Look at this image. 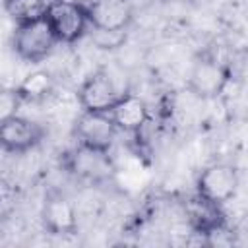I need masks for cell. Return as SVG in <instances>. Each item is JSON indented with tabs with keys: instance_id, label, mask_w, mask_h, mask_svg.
<instances>
[{
	"instance_id": "obj_10",
	"label": "cell",
	"mask_w": 248,
	"mask_h": 248,
	"mask_svg": "<svg viewBox=\"0 0 248 248\" xmlns=\"http://www.w3.org/2000/svg\"><path fill=\"white\" fill-rule=\"evenodd\" d=\"M41 221L48 234L52 236H70L78 231V211L76 205L58 192H52L45 198L41 209Z\"/></svg>"
},
{
	"instance_id": "obj_7",
	"label": "cell",
	"mask_w": 248,
	"mask_h": 248,
	"mask_svg": "<svg viewBox=\"0 0 248 248\" xmlns=\"http://www.w3.org/2000/svg\"><path fill=\"white\" fill-rule=\"evenodd\" d=\"M91 29L107 33H124L134 17L130 0H87Z\"/></svg>"
},
{
	"instance_id": "obj_3",
	"label": "cell",
	"mask_w": 248,
	"mask_h": 248,
	"mask_svg": "<svg viewBox=\"0 0 248 248\" xmlns=\"http://www.w3.org/2000/svg\"><path fill=\"white\" fill-rule=\"evenodd\" d=\"M227 83H229V70L213 56L198 58L192 64L190 74L186 78L188 91L202 101L217 99L225 91Z\"/></svg>"
},
{
	"instance_id": "obj_8",
	"label": "cell",
	"mask_w": 248,
	"mask_h": 248,
	"mask_svg": "<svg viewBox=\"0 0 248 248\" xmlns=\"http://www.w3.org/2000/svg\"><path fill=\"white\" fill-rule=\"evenodd\" d=\"M122 93H118L112 78L105 70L89 74L78 87V103L81 110L108 112Z\"/></svg>"
},
{
	"instance_id": "obj_15",
	"label": "cell",
	"mask_w": 248,
	"mask_h": 248,
	"mask_svg": "<svg viewBox=\"0 0 248 248\" xmlns=\"http://www.w3.org/2000/svg\"><path fill=\"white\" fill-rule=\"evenodd\" d=\"M19 103H23V99L19 97L17 89H4L0 95V120L17 114V107Z\"/></svg>"
},
{
	"instance_id": "obj_14",
	"label": "cell",
	"mask_w": 248,
	"mask_h": 248,
	"mask_svg": "<svg viewBox=\"0 0 248 248\" xmlns=\"http://www.w3.org/2000/svg\"><path fill=\"white\" fill-rule=\"evenodd\" d=\"M54 2L56 0H10L4 4V8L16 19V23H19L46 17Z\"/></svg>"
},
{
	"instance_id": "obj_1",
	"label": "cell",
	"mask_w": 248,
	"mask_h": 248,
	"mask_svg": "<svg viewBox=\"0 0 248 248\" xmlns=\"http://www.w3.org/2000/svg\"><path fill=\"white\" fill-rule=\"evenodd\" d=\"M56 45H60V41L52 29L48 17L16 23L12 46H14V52L21 60L33 62V64L43 62L54 50Z\"/></svg>"
},
{
	"instance_id": "obj_9",
	"label": "cell",
	"mask_w": 248,
	"mask_h": 248,
	"mask_svg": "<svg viewBox=\"0 0 248 248\" xmlns=\"http://www.w3.org/2000/svg\"><path fill=\"white\" fill-rule=\"evenodd\" d=\"M184 213H186V221H188L190 229L196 234L203 236V242L209 234L227 227L223 205L203 198L198 192H196V196L188 198V202L184 203Z\"/></svg>"
},
{
	"instance_id": "obj_12",
	"label": "cell",
	"mask_w": 248,
	"mask_h": 248,
	"mask_svg": "<svg viewBox=\"0 0 248 248\" xmlns=\"http://www.w3.org/2000/svg\"><path fill=\"white\" fill-rule=\"evenodd\" d=\"M108 112L114 124L118 126V130L128 134L140 132L149 120V108L145 101L134 93H122Z\"/></svg>"
},
{
	"instance_id": "obj_2",
	"label": "cell",
	"mask_w": 248,
	"mask_h": 248,
	"mask_svg": "<svg viewBox=\"0 0 248 248\" xmlns=\"http://www.w3.org/2000/svg\"><path fill=\"white\" fill-rule=\"evenodd\" d=\"M46 17H48L60 45H74L91 29L87 8L81 2L56 0Z\"/></svg>"
},
{
	"instance_id": "obj_5",
	"label": "cell",
	"mask_w": 248,
	"mask_h": 248,
	"mask_svg": "<svg viewBox=\"0 0 248 248\" xmlns=\"http://www.w3.org/2000/svg\"><path fill=\"white\" fill-rule=\"evenodd\" d=\"M238 184H240V178H238V170L234 165L211 163L200 172L196 180V190L203 198L225 205L227 202L234 198Z\"/></svg>"
},
{
	"instance_id": "obj_13",
	"label": "cell",
	"mask_w": 248,
	"mask_h": 248,
	"mask_svg": "<svg viewBox=\"0 0 248 248\" xmlns=\"http://www.w3.org/2000/svg\"><path fill=\"white\" fill-rule=\"evenodd\" d=\"M16 89L23 101L37 103L46 99L54 91V78L48 70H33L19 81Z\"/></svg>"
},
{
	"instance_id": "obj_6",
	"label": "cell",
	"mask_w": 248,
	"mask_h": 248,
	"mask_svg": "<svg viewBox=\"0 0 248 248\" xmlns=\"http://www.w3.org/2000/svg\"><path fill=\"white\" fill-rule=\"evenodd\" d=\"M45 138V128L21 114H14L0 120V143L6 153H27L41 143Z\"/></svg>"
},
{
	"instance_id": "obj_4",
	"label": "cell",
	"mask_w": 248,
	"mask_h": 248,
	"mask_svg": "<svg viewBox=\"0 0 248 248\" xmlns=\"http://www.w3.org/2000/svg\"><path fill=\"white\" fill-rule=\"evenodd\" d=\"M118 132L120 130L114 124L110 112L81 110V114L74 124V136L78 143L101 151H110Z\"/></svg>"
},
{
	"instance_id": "obj_11",
	"label": "cell",
	"mask_w": 248,
	"mask_h": 248,
	"mask_svg": "<svg viewBox=\"0 0 248 248\" xmlns=\"http://www.w3.org/2000/svg\"><path fill=\"white\" fill-rule=\"evenodd\" d=\"M70 170L89 182H105L112 176V163L108 157V151L93 149L87 145H79L70 153L68 157Z\"/></svg>"
},
{
	"instance_id": "obj_16",
	"label": "cell",
	"mask_w": 248,
	"mask_h": 248,
	"mask_svg": "<svg viewBox=\"0 0 248 248\" xmlns=\"http://www.w3.org/2000/svg\"><path fill=\"white\" fill-rule=\"evenodd\" d=\"M2 2H4V4H6V2H10V0H2Z\"/></svg>"
}]
</instances>
